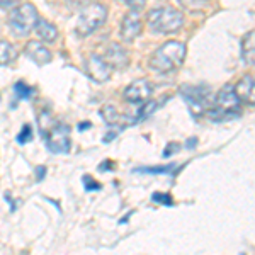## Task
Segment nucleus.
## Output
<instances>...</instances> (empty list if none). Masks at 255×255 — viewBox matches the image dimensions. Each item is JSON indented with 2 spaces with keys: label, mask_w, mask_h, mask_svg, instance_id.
I'll list each match as a JSON object with an SVG mask.
<instances>
[{
  "label": "nucleus",
  "mask_w": 255,
  "mask_h": 255,
  "mask_svg": "<svg viewBox=\"0 0 255 255\" xmlns=\"http://www.w3.org/2000/svg\"><path fill=\"white\" fill-rule=\"evenodd\" d=\"M101 114L108 125H116V123L119 121V114H118V111L113 104H106L104 108H102Z\"/></svg>",
  "instance_id": "nucleus-18"
},
{
  "label": "nucleus",
  "mask_w": 255,
  "mask_h": 255,
  "mask_svg": "<svg viewBox=\"0 0 255 255\" xmlns=\"http://www.w3.org/2000/svg\"><path fill=\"white\" fill-rule=\"evenodd\" d=\"M36 22H38V12H36L34 5H31V3H22V5L15 7L10 12L9 26L12 32L15 36H19V38L29 34L34 29Z\"/></svg>",
  "instance_id": "nucleus-5"
},
{
  "label": "nucleus",
  "mask_w": 255,
  "mask_h": 255,
  "mask_svg": "<svg viewBox=\"0 0 255 255\" xmlns=\"http://www.w3.org/2000/svg\"><path fill=\"white\" fill-rule=\"evenodd\" d=\"M15 3V0H0V9H10Z\"/></svg>",
  "instance_id": "nucleus-27"
},
{
  "label": "nucleus",
  "mask_w": 255,
  "mask_h": 255,
  "mask_svg": "<svg viewBox=\"0 0 255 255\" xmlns=\"http://www.w3.org/2000/svg\"><path fill=\"white\" fill-rule=\"evenodd\" d=\"M151 96V84L145 79L134 80L125 89V99L131 104H143Z\"/></svg>",
  "instance_id": "nucleus-9"
},
{
  "label": "nucleus",
  "mask_w": 255,
  "mask_h": 255,
  "mask_svg": "<svg viewBox=\"0 0 255 255\" xmlns=\"http://www.w3.org/2000/svg\"><path fill=\"white\" fill-rule=\"evenodd\" d=\"M196 143H197V139H196V138H191V139H187L186 146H187V148H192V146H196Z\"/></svg>",
  "instance_id": "nucleus-30"
},
{
  "label": "nucleus",
  "mask_w": 255,
  "mask_h": 255,
  "mask_svg": "<svg viewBox=\"0 0 255 255\" xmlns=\"http://www.w3.org/2000/svg\"><path fill=\"white\" fill-rule=\"evenodd\" d=\"M184 15L180 10L174 9V7H160V9H153L148 14V26L153 32H175L182 27Z\"/></svg>",
  "instance_id": "nucleus-3"
},
{
  "label": "nucleus",
  "mask_w": 255,
  "mask_h": 255,
  "mask_svg": "<svg viewBox=\"0 0 255 255\" xmlns=\"http://www.w3.org/2000/svg\"><path fill=\"white\" fill-rule=\"evenodd\" d=\"M43 138H46V146L53 153H68L72 148L70 128L67 125H61V123H55L43 134Z\"/></svg>",
  "instance_id": "nucleus-7"
},
{
  "label": "nucleus",
  "mask_w": 255,
  "mask_h": 255,
  "mask_svg": "<svg viewBox=\"0 0 255 255\" xmlns=\"http://www.w3.org/2000/svg\"><path fill=\"white\" fill-rule=\"evenodd\" d=\"M109 167H114V165H113V162H109V160H108V162H104V163H101V165H99V170L104 172V170H108Z\"/></svg>",
  "instance_id": "nucleus-28"
},
{
  "label": "nucleus",
  "mask_w": 255,
  "mask_h": 255,
  "mask_svg": "<svg viewBox=\"0 0 255 255\" xmlns=\"http://www.w3.org/2000/svg\"><path fill=\"white\" fill-rule=\"evenodd\" d=\"M17 49L9 41H0V65H9L10 61L15 60Z\"/></svg>",
  "instance_id": "nucleus-16"
},
{
  "label": "nucleus",
  "mask_w": 255,
  "mask_h": 255,
  "mask_svg": "<svg viewBox=\"0 0 255 255\" xmlns=\"http://www.w3.org/2000/svg\"><path fill=\"white\" fill-rule=\"evenodd\" d=\"M118 133H119V131H116V133H109V134H108V136H106V138H104V143H109V141H111V139H114V138H116V136H118Z\"/></svg>",
  "instance_id": "nucleus-29"
},
{
  "label": "nucleus",
  "mask_w": 255,
  "mask_h": 255,
  "mask_svg": "<svg viewBox=\"0 0 255 255\" xmlns=\"http://www.w3.org/2000/svg\"><path fill=\"white\" fill-rule=\"evenodd\" d=\"M242 58L247 65H254L255 60V38H254V31H250L249 34L244 36L242 39Z\"/></svg>",
  "instance_id": "nucleus-15"
},
{
  "label": "nucleus",
  "mask_w": 255,
  "mask_h": 255,
  "mask_svg": "<svg viewBox=\"0 0 255 255\" xmlns=\"http://www.w3.org/2000/svg\"><path fill=\"white\" fill-rule=\"evenodd\" d=\"M119 2H123L134 12H141L146 5V0H119Z\"/></svg>",
  "instance_id": "nucleus-23"
},
{
  "label": "nucleus",
  "mask_w": 255,
  "mask_h": 255,
  "mask_svg": "<svg viewBox=\"0 0 255 255\" xmlns=\"http://www.w3.org/2000/svg\"><path fill=\"white\" fill-rule=\"evenodd\" d=\"M108 19V9L102 3H90L82 10L79 20H77L75 32L80 38H85L90 32H94L97 27H101Z\"/></svg>",
  "instance_id": "nucleus-4"
},
{
  "label": "nucleus",
  "mask_w": 255,
  "mask_h": 255,
  "mask_svg": "<svg viewBox=\"0 0 255 255\" xmlns=\"http://www.w3.org/2000/svg\"><path fill=\"white\" fill-rule=\"evenodd\" d=\"M151 201H153V203H160V204H167V206H172V204H174L172 196L165 194V192H155V194L151 196Z\"/></svg>",
  "instance_id": "nucleus-22"
},
{
  "label": "nucleus",
  "mask_w": 255,
  "mask_h": 255,
  "mask_svg": "<svg viewBox=\"0 0 255 255\" xmlns=\"http://www.w3.org/2000/svg\"><path fill=\"white\" fill-rule=\"evenodd\" d=\"M84 184H85V191H101V184L97 180H94L90 175H84Z\"/></svg>",
  "instance_id": "nucleus-24"
},
{
  "label": "nucleus",
  "mask_w": 255,
  "mask_h": 255,
  "mask_svg": "<svg viewBox=\"0 0 255 255\" xmlns=\"http://www.w3.org/2000/svg\"><path fill=\"white\" fill-rule=\"evenodd\" d=\"M34 29H36L38 36L44 41V43H53V41L58 38V29H56L51 22H48V20H39L38 19Z\"/></svg>",
  "instance_id": "nucleus-14"
},
{
  "label": "nucleus",
  "mask_w": 255,
  "mask_h": 255,
  "mask_svg": "<svg viewBox=\"0 0 255 255\" xmlns=\"http://www.w3.org/2000/svg\"><path fill=\"white\" fill-rule=\"evenodd\" d=\"M104 60H106V63H108L113 70L114 68L121 70V68L128 67V53H126V49H123L121 44H118V43H113L108 48Z\"/></svg>",
  "instance_id": "nucleus-12"
},
{
  "label": "nucleus",
  "mask_w": 255,
  "mask_h": 255,
  "mask_svg": "<svg viewBox=\"0 0 255 255\" xmlns=\"http://www.w3.org/2000/svg\"><path fill=\"white\" fill-rule=\"evenodd\" d=\"M184 60H186V44L180 41H167L150 58V68L160 73L172 72L179 68Z\"/></svg>",
  "instance_id": "nucleus-1"
},
{
  "label": "nucleus",
  "mask_w": 255,
  "mask_h": 255,
  "mask_svg": "<svg viewBox=\"0 0 255 255\" xmlns=\"http://www.w3.org/2000/svg\"><path fill=\"white\" fill-rule=\"evenodd\" d=\"M175 168L177 163H168V165H160V167H141L136 168L134 172H141V174H170Z\"/></svg>",
  "instance_id": "nucleus-17"
},
{
  "label": "nucleus",
  "mask_w": 255,
  "mask_h": 255,
  "mask_svg": "<svg viewBox=\"0 0 255 255\" xmlns=\"http://www.w3.org/2000/svg\"><path fill=\"white\" fill-rule=\"evenodd\" d=\"M179 148H180V145H177V143H170V145H168V148H165V150H163V157L168 158L172 153H175V151L179 150Z\"/></svg>",
  "instance_id": "nucleus-25"
},
{
  "label": "nucleus",
  "mask_w": 255,
  "mask_h": 255,
  "mask_svg": "<svg viewBox=\"0 0 255 255\" xmlns=\"http://www.w3.org/2000/svg\"><path fill=\"white\" fill-rule=\"evenodd\" d=\"M85 72L87 75L92 79L94 82H99V84H104L111 79V72L113 68L106 63L104 58H101L99 55H90L87 63H85Z\"/></svg>",
  "instance_id": "nucleus-8"
},
{
  "label": "nucleus",
  "mask_w": 255,
  "mask_h": 255,
  "mask_svg": "<svg viewBox=\"0 0 255 255\" xmlns=\"http://www.w3.org/2000/svg\"><path fill=\"white\" fill-rule=\"evenodd\" d=\"M208 118L213 121H230V119H237L242 114L240 99L237 97L235 89L232 84H226L223 89L218 92L216 101L213 106L206 111Z\"/></svg>",
  "instance_id": "nucleus-2"
},
{
  "label": "nucleus",
  "mask_w": 255,
  "mask_h": 255,
  "mask_svg": "<svg viewBox=\"0 0 255 255\" xmlns=\"http://www.w3.org/2000/svg\"><path fill=\"white\" fill-rule=\"evenodd\" d=\"M31 139H32V128H31V125H24L22 129H20L17 134V143L19 145H26V143H29Z\"/></svg>",
  "instance_id": "nucleus-21"
},
{
  "label": "nucleus",
  "mask_w": 255,
  "mask_h": 255,
  "mask_svg": "<svg viewBox=\"0 0 255 255\" xmlns=\"http://www.w3.org/2000/svg\"><path fill=\"white\" fill-rule=\"evenodd\" d=\"M14 90H15V96L19 99H29L32 94H34V90H32L29 85L24 84V82H17V84L14 85Z\"/></svg>",
  "instance_id": "nucleus-20"
},
{
  "label": "nucleus",
  "mask_w": 255,
  "mask_h": 255,
  "mask_svg": "<svg viewBox=\"0 0 255 255\" xmlns=\"http://www.w3.org/2000/svg\"><path fill=\"white\" fill-rule=\"evenodd\" d=\"M158 108V102L157 101H145V104L141 106V109H139V113L136 114V119H134V123L138 121H143V119H146L150 116L151 113H153L155 109Z\"/></svg>",
  "instance_id": "nucleus-19"
},
{
  "label": "nucleus",
  "mask_w": 255,
  "mask_h": 255,
  "mask_svg": "<svg viewBox=\"0 0 255 255\" xmlns=\"http://www.w3.org/2000/svg\"><path fill=\"white\" fill-rule=\"evenodd\" d=\"M44 175H46V167H43V165L36 167V180H43Z\"/></svg>",
  "instance_id": "nucleus-26"
},
{
  "label": "nucleus",
  "mask_w": 255,
  "mask_h": 255,
  "mask_svg": "<svg viewBox=\"0 0 255 255\" xmlns=\"http://www.w3.org/2000/svg\"><path fill=\"white\" fill-rule=\"evenodd\" d=\"M180 96L186 101L192 116H203L209 109V89L204 85H182Z\"/></svg>",
  "instance_id": "nucleus-6"
},
{
  "label": "nucleus",
  "mask_w": 255,
  "mask_h": 255,
  "mask_svg": "<svg viewBox=\"0 0 255 255\" xmlns=\"http://www.w3.org/2000/svg\"><path fill=\"white\" fill-rule=\"evenodd\" d=\"M24 53H26L27 58L32 60L36 65H39V67L48 65L53 58L51 51H49L43 43H39V41H29V43L24 46Z\"/></svg>",
  "instance_id": "nucleus-11"
},
{
  "label": "nucleus",
  "mask_w": 255,
  "mask_h": 255,
  "mask_svg": "<svg viewBox=\"0 0 255 255\" xmlns=\"http://www.w3.org/2000/svg\"><path fill=\"white\" fill-rule=\"evenodd\" d=\"M235 94L242 102L249 106L255 104V92H254V75H244L240 79V82L235 85Z\"/></svg>",
  "instance_id": "nucleus-13"
},
{
  "label": "nucleus",
  "mask_w": 255,
  "mask_h": 255,
  "mask_svg": "<svg viewBox=\"0 0 255 255\" xmlns=\"http://www.w3.org/2000/svg\"><path fill=\"white\" fill-rule=\"evenodd\" d=\"M141 19H139L138 12L131 10L129 14L125 15V19H123V24H121V38L123 41H126V43H131V41H134L139 36V32H141Z\"/></svg>",
  "instance_id": "nucleus-10"
},
{
  "label": "nucleus",
  "mask_w": 255,
  "mask_h": 255,
  "mask_svg": "<svg viewBox=\"0 0 255 255\" xmlns=\"http://www.w3.org/2000/svg\"><path fill=\"white\" fill-rule=\"evenodd\" d=\"M89 126H90V123H85V125L82 123V125H79V129H84V128H89Z\"/></svg>",
  "instance_id": "nucleus-31"
}]
</instances>
